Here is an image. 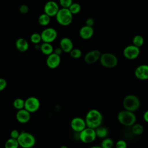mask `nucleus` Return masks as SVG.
Here are the masks:
<instances>
[{"label": "nucleus", "mask_w": 148, "mask_h": 148, "mask_svg": "<svg viewBox=\"0 0 148 148\" xmlns=\"http://www.w3.org/2000/svg\"><path fill=\"white\" fill-rule=\"evenodd\" d=\"M40 35L42 37V41L43 42L51 43L56 39L58 34L54 28L49 27L43 29Z\"/></svg>", "instance_id": "1a4fd4ad"}, {"label": "nucleus", "mask_w": 148, "mask_h": 148, "mask_svg": "<svg viewBox=\"0 0 148 148\" xmlns=\"http://www.w3.org/2000/svg\"><path fill=\"white\" fill-rule=\"evenodd\" d=\"M72 3L73 0H59V3L63 8H69Z\"/></svg>", "instance_id": "7c9ffc66"}, {"label": "nucleus", "mask_w": 148, "mask_h": 148, "mask_svg": "<svg viewBox=\"0 0 148 148\" xmlns=\"http://www.w3.org/2000/svg\"><path fill=\"white\" fill-rule=\"evenodd\" d=\"M63 50H62V49L60 47H57L54 50V53H56V54L58 55V56H60L62 54V53H63Z\"/></svg>", "instance_id": "e433bc0d"}, {"label": "nucleus", "mask_w": 148, "mask_h": 148, "mask_svg": "<svg viewBox=\"0 0 148 148\" xmlns=\"http://www.w3.org/2000/svg\"><path fill=\"white\" fill-rule=\"evenodd\" d=\"M102 53L98 50H93L87 53L84 57V60L88 64H93L99 60Z\"/></svg>", "instance_id": "ddd939ff"}, {"label": "nucleus", "mask_w": 148, "mask_h": 148, "mask_svg": "<svg viewBox=\"0 0 148 148\" xmlns=\"http://www.w3.org/2000/svg\"><path fill=\"white\" fill-rule=\"evenodd\" d=\"M60 47L65 53H70L73 49V43L72 40L67 37L62 38L60 42Z\"/></svg>", "instance_id": "f3484780"}, {"label": "nucleus", "mask_w": 148, "mask_h": 148, "mask_svg": "<svg viewBox=\"0 0 148 148\" xmlns=\"http://www.w3.org/2000/svg\"><path fill=\"white\" fill-rule=\"evenodd\" d=\"M95 130L97 137L101 139H104L107 137L108 135V130L105 127H102L101 125Z\"/></svg>", "instance_id": "412c9836"}, {"label": "nucleus", "mask_w": 148, "mask_h": 148, "mask_svg": "<svg viewBox=\"0 0 148 148\" xmlns=\"http://www.w3.org/2000/svg\"><path fill=\"white\" fill-rule=\"evenodd\" d=\"M113 146L114 142L111 138H104L101 143V146L102 148H112Z\"/></svg>", "instance_id": "bb28decb"}, {"label": "nucleus", "mask_w": 148, "mask_h": 148, "mask_svg": "<svg viewBox=\"0 0 148 148\" xmlns=\"http://www.w3.org/2000/svg\"><path fill=\"white\" fill-rule=\"evenodd\" d=\"M60 10L58 3L54 1H47L44 6V12L50 17L56 16Z\"/></svg>", "instance_id": "9b49d317"}, {"label": "nucleus", "mask_w": 148, "mask_h": 148, "mask_svg": "<svg viewBox=\"0 0 148 148\" xmlns=\"http://www.w3.org/2000/svg\"><path fill=\"white\" fill-rule=\"evenodd\" d=\"M29 11V8L28 6L25 5V4H23L21 5L20 8H19V12L23 14H27Z\"/></svg>", "instance_id": "473e14b6"}, {"label": "nucleus", "mask_w": 148, "mask_h": 148, "mask_svg": "<svg viewBox=\"0 0 148 148\" xmlns=\"http://www.w3.org/2000/svg\"><path fill=\"white\" fill-rule=\"evenodd\" d=\"M97 138L95 130L86 127L83 130L79 132V139L84 143H90L95 140Z\"/></svg>", "instance_id": "0eeeda50"}, {"label": "nucleus", "mask_w": 148, "mask_h": 148, "mask_svg": "<svg viewBox=\"0 0 148 148\" xmlns=\"http://www.w3.org/2000/svg\"><path fill=\"white\" fill-rule=\"evenodd\" d=\"M16 47L20 52H25L28 50L29 48V43L28 41L24 38H18L16 41Z\"/></svg>", "instance_id": "6ab92c4d"}, {"label": "nucleus", "mask_w": 148, "mask_h": 148, "mask_svg": "<svg viewBox=\"0 0 148 148\" xmlns=\"http://www.w3.org/2000/svg\"><path fill=\"white\" fill-rule=\"evenodd\" d=\"M46 63L47 67L50 69L57 68L61 63V56L53 52L51 54L47 56Z\"/></svg>", "instance_id": "4468645a"}, {"label": "nucleus", "mask_w": 148, "mask_h": 148, "mask_svg": "<svg viewBox=\"0 0 148 148\" xmlns=\"http://www.w3.org/2000/svg\"><path fill=\"white\" fill-rule=\"evenodd\" d=\"M139 47H138L134 45L126 46L123 50V55L124 57L130 60L136 59L139 56Z\"/></svg>", "instance_id": "9d476101"}, {"label": "nucleus", "mask_w": 148, "mask_h": 148, "mask_svg": "<svg viewBox=\"0 0 148 148\" xmlns=\"http://www.w3.org/2000/svg\"><path fill=\"white\" fill-rule=\"evenodd\" d=\"M25 100L21 98H16L13 102V106L14 109L18 110L24 108Z\"/></svg>", "instance_id": "b1692460"}, {"label": "nucleus", "mask_w": 148, "mask_h": 148, "mask_svg": "<svg viewBox=\"0 0 148 148\" xmlns=\"http://www.w3.org/2000/svg\"><path fill=\"white\" fill-rule=\"evenodd\" d=\"M40 106L39 99L35 97H29L25 100L24 109L30 113H34L39 110Z\"/></svg>", "instance_id": "6e6552de"}, {"label": "nucleus", "mask_w": 148, "mask_h": 148, "mask_svg": "<svg viewBox=\"0 0 148 148\" xmlns=\"http://www.w3.org/2000/svg\"><path fill=\"white\" fill-rule=\"evenodd\" d=\"M133 45L138 47H141L144 43V38L140 35H136L132 39Z\"/></svg>", "instance_id": "a878e982"}, {"label": "nucleus", "mask_w": 148, "mask_h": 148, "mask_svg": "<svg viewBox=\"0 0 148 148\" xmlns=\"http://www.w3.org/2000/svg\"><path fill=\"white\" fill-rule=\"evenodd\" d=\"M103 117L102 113L95 109L90 110L86 114L85 121L86 125L88 127L96 129L101 125Z\"/></svg>", "instance_id": "f257e3e1"}, {"label": "nucleus", "mask_w": 148, "mask_h": 148, "mask_svg": "<svg viewBox=\"0 0 148 148\" xmlns=\"http://www.w3.org/2000/svg\"><path fill=\"white\" fill-rule=\"evenodd\" d=\"M50 22V17L46 13L41 14L38 17V23L42 26H46Z\"/></svg>", "instance_id": "5701e85b"}, {"label": "nucleus", "mask_w": 148, "mask_h": 148, "mask_svg": "<svg viewBox=\"0 0 148 148\" xmlns=\"http://www.w3.org/2000/svg\"><path fill=\"white\" fill-rule=\"evenodd\" d=\"M20 134V132L17 130L14 129V130H12L10 131V138H14V139H17L18 137L19 136Z\"/></svg>", "instance_id": "f704fd0d"}, {"label": "nucleus", "mask_w": 148, "mask_h": 148, "mask_svg": "<svg viewBox=\"0 0 148 148\" xmlns=\"http://www.w3.org/2000/svg\"><path fill=\"white\" fill-rule=\"evenodd\" d=\"M19 146L20 145L17 139L12 138L6 140L4 145L5 148H18Z\"/></svg>", "instance_id": "4be33fe9"}, {"label": "nucleus", "mask_w": 148, "mask_h": 148, "mask_svg": "<svg viewBox=\"0 0 148 148\" xmlns=\"http://www.w3.org/2000/svg\"><path fill=\"white\" fill-rule=\"evenodd\" d=\"M127 144L124 140L120 139L116 143V148H127Z\"/></svg>", "instance_id": "2f4dec72"}, {"label": "nucleus", "mask_w": 148, "mask_h": 148, "mask_svg": "<svg viewBox=\"0 0 148 148\" xmlns=\"http://www.w3.org/2000/svg\"><path fill=\"white\" fill-rule=\"evenodd\" d=\"M119 122L123 125L130 127L132 126L136 121V117L134 112L127 110H123L117 114Z\"/></svg>", "instance_id": "f03ea898"}, {"label": "nucleus", "mask_w": 148, "mask_h": 148, "mask_svg": "<svg viewBox=\"0 0 148 148\" xmlns=\"http://www.w3.org/2000/svg\"><path fill=\"white\" fill-rule=\"evenodd\" d=\"M140 100L137 96L133 94L127 95L123 101V106L124 109L134 112L140 107Z\"/></svg>", "instance_id": "7ed1b4c3"}, {"label": "nucleus", "mask_w": 148, "mask_h": 148, "mask_svg": "<svg viewBox=\"0 0 148 148\" xmlns=\"http://www.w3.org/2000/svg\"><path fill=\"white\" fill-rule=\"evenodd\" d=\"M100 64L107 68H113L115 67L118 63L117 57L110 53H102L99 58Z\"/></svg>", "instance_id": "423d86ee"}, {"label": "nucleus", "mask_w": 148, "mask_h": 148, "mask_svg": "<svg viewBox=\"0 0 148 148\" xmlns=\"http://www.w3.org/2000/svg\"><path fill=\"white\" fill-rule=\"evenodd\" d=\"M143 120H145V121L147 123H148V110H146L144 113L143 116Z\"/></svg>", "instance_id": "4c0bfd02"}, {"label": "nucleus", "mask_w": 148, "mask_h": 148, "mask_svg": "<svg viewBox=\"0 0 148 148\" xmlns=\"http://www.w3.org/2000/svg\"><path fill=\"white\" fill-rule=\"evenodd\" d=\"M132 132L136 135H140L144 132L143 126L140 124H134L132 127Z\"/></svg>", "instance_id": "393cba45"}, {"label": "nucleus", "mask_w": 148, "mask_h": 148, "mask_svg": "<svg viewBox=\"0 0 148 148\" xmlns=\"http://www.w3.org/2000/svg\"><path fill=\"white\" fill-rule=\"evenodd\" d=\"M71 127L75 132H80L87 127L85 119L80 117H76L71 121Z\"/></svg>", "instance_id": "f8f14e48"}, {"label": "nucleus", "mask_w": 148, "mask_h": 148, "mask_svg": "<svg viewBox=\"0 0 148 148\" xmlns=\"http://www.w3.org/2000/svg\"><path fill=\"white\" fill-rule=\"evenodd\" d=\"M20 146L22 148H32L36 143L35 136L31 133L21 131L17 138Z\"/></svg>", "instance_id": "39448f33"}, {"label": "nucleus", "mask_w": 148, "mask_h": 148, "mask_svg": "<svg viewBox=\"0 0 148 148\" xmlns=\"http://www.w3.org/2000/svg\"><path fill=\"white\" fill-rule=\"evenodd\" d=\"M16 118L17 121L21 124L27 123L31 119V113L24 108L18 110L16 113Z\"/></svg>", "instance_id": "dca6fc26"}, {"label": "nucleus", "mask_w": 148, "mask_h": 148, "mask_svg": "<svg viewBox=\"0 0 148 148\" xmlns=\"http://www.w3.org/2000/svg\"><path fill=\"white\" fill-rule=\"evenodd\" d=\"M7 86V81L2 78L0 77V91L4 90Z\"/></svg>", "instance_id": "72a5a7b5"}, {"label": "nucleus", "mask_w": 148, "mask_h": 148, "mask_svg": "<svg viewBox=\"0 0 148 148\" xmlns=\"http://www.w3.org/2000/svg\"><path fill=\"white\" fill-rule=\"evenodd\" d=\"M58 23L62 26L70 25L73 20V14L68 8H61L55 16Z\"/></svg>", "instance_id": "20e7f679"}, {"label": "nucleus", "mask_w": 148, "mask_h": 148, "mask_svg": "<svg viewBox=\"0 0 148 148\" xmlns=\"http://www.w3.org/2000/svg\"><path fill=\"white\" fill-rule=\"evenodd\" d=\"M94 23H95V21L92 18H88L86 21V25L90 27H92Z\"/></svg>", "instance_id": "c9c22d12"}, {"label": "nucleus", "mask_w": 148, "mask_h": 148, "mask_svg": "<svg viewBox=\"0 0 148 148\" xmlns=\"http://www.w3.org/2000/svg\"><path fill=\"white\" fill-rule=\"evenodd\" d=\"M94 34V29L92 27H90L85 25L82 27L79 31L80 36L85 40L90 39Z\"/></svg>", "instance_id": "a211bd4d"}, {"label": "nucleus", "mask_w": 148, "mask_h": 148, "mask_svg": "<svg viewBox=\"0 0 148 148\" xmlns=\"http://www.w3.org/2000/svg\"><path fill=\"white\" fill-rule=\"evenodd\" d=\"M40 50L43 54L49 56L54 52V48L50 43L43 42L40 45Z\"/></svg>", "instance_id": "aec40b11"}, {"label": "nucleus", "mask_w": 148, "mask_h": 148, "mask_svg": "<svg viewBox=\"0 0 148 148\" xmlns=\"http://www.w3.org/2000/svg\"><path fill=\"white\" fill-rule=\"evenodd\" d=\"M90 148H102L101 146H94L91 147Z\"/></svg>", "instance_id": "58836bf2"}, {"label": "nucleus", "mask_w": 148, "mask_h": 148, "mask_svg": "<svg viewBox=\"0 0 148 148\" xmlns=\"http://www.w3.org/2000/svg\"><path fill=\"white\" fill-rule=\"evenodd\" d=\"M30 40L31 42L35 45L39 44L42 41V37L40 34L37 32L32 34L30 37Z\"/></svg>", "instance_id": "c85d7f7f"}, {"label": "nucleus", "mask_w": 148, "mask_h": 148, "mask_svg": "<svg viewBox=\"0 0 148 148\" xmlns=\"http://www.w3.org/2000/svg\"><path fill=\"white\" fill-rule=\"evenodd\" d=\"M134 74L135 77L141 80L148 79V65L142 64L136 67Z\"/></svg>", "instance_id": "2eb2a0df"}, {"label": "nucleus", "mask_w": 148, "mask_h": 148, "mask_svg": "<svg viewBox=\"0 0 148 148\" xmlns=\"http://www.w3.org/2000/svg\"><path fill=\"white\" fill-rule=\"evenodd\" d=\"M70 56L75 59H77L79 58L82 55V52L81 51V50H80L79 49L77 48H75V49H73L69 53Z\"/></svg>", "instance_id": "c756f323"}, {"label": "nucleus", "mask_w": 148, "mask_h": 148, "mask_svg": "<svg viewBox=\"0 0 148 148\" xmlns=\"http://www.w3.org/2000/svg\"><path fill=\"white\" fill-rule=\"evenodd\" d=\"M68 9L73 15V14H76L79 13L80 12L81 6L78 3L73 2L72 4L69 6V8Z\"/></svg>", "instance_id": "cd10ccee"}, {"label": "nucleus", "mask_w": 148, "mask_h": 148, "mask_svg": "<svg viewBox=\"0 0 148 148\" xmlns=\"http://www.w3.org/2000/svg\"><path fill=\"white\" fill-rule=\"evenodd\" d=\"M60 148H68V147L66 146H65V145H62V146H60Z\"/></svg>", "instance_id": "ea45409f"}]
</instances>
